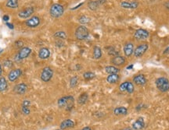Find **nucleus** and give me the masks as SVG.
<instances>
[{
    "label": "nucleus",
    "mask_w": 169,
    "mask_h": 130,
    "mask_svg": "<svg viewBox=\"0 0 169 130\" xmlns=\"http://www.w3.org/2000/svg\"><path fill=\"white\" fill-rule=\"evenodd\" d=\"M75 126V123L73 120L71 119H66L63 120V122H61V124L60 125V129H66L69 128H73Z\"/></svg>",
    "instance_id": "obj_19"
},
{
    "label": "nucleus",
    "mask_w": 169,
    "mask_h": 130,
    "mask_svg": "<svg viewBox=\"0 0 169 130\" xmlns=\"http://www.w3.org/2000/svg\"><path fill=\"white\" fill-rule=\"evenodd\" d=\"M2 20H3L6 23H7L9 21V20H10V17H9L8 15H4L3 17H2Z\"/></svg>",
    "instance_id": "obj_37"
},
{
    "label": "nucleus",
    "mask_w": 169,
    "mask_h": 130,
    "mask_svg": "<svg viewBox=\"0 0 169 130\" xmlns=\"http://www.w3.org/2000/svg\"><path fill=\"white\" fill-rule=\"evenodd\" d=\"M111 63H112L114 65H116V66H120V65H124L125 63V57L121 56V55L114 56V58L111 59Z\"/></svg>",
    "instance_id": "obj_20"
},
{
    "label": "nucleus",
    "mask_w": 169,
    "mask_h": 130,
    "mask_svg": "<svg viewBox=\"0 0 169 130\" xmlns=\"http://www.w3.org/2000/svg\"><path fill=\"white\" fill-rule=\"evenodd\" d=\"M99 6H100V5L99 4V2H98L97 0H95V1H90V2L88 3V7L93 11L96 10V9L99 7Z\"/></svg>",
    "instance_id": "obj_28"
},
{
    "label": "nucleus",
    "mask_w": 169,
    "mask_h": 130,
    "mask_svg": "<svg viewBox=\"0 0 169 130\" xmlns=\"http://www.w3.org/2000/svg\"><path fill=\"white\" fill-rule=\"evenodd\" d=\"M41 23L40 18L37 16H33V17H30L29 19H28L26 20L25 24L27 27L31 28H34L38 27Z\"/></svg>",
    "instance_id": "obj_10"
},
{
    "label": "nucleus",
    "mask_w": 169,
    "mask_h": 130,
    "mask_svg": "<svg viewBox=\"0 0 169 130\" xmlns=\"http://www.w3.org/2000/svg\"><path fill=\"white\" fill-rule=\"evenodd\" d=\"M114 114L115 115H126L128 114V108L125 107H118L114 108Z\"/></svg>",
    "instance_id": "obj_21"
},
{
    "label": "nucleus",
    "mask_w": 169,
    "mask_h": 130,
    "mask_svg": "<svg viewBox=\"0 0 169 130\" xmlns=\"http://www.w3.org/2000/svg\"><path fill=\"white\" fill-rule=\"evenodd\" d=\"M163 54H164V55H168V54H169V46H168L167 48H165V50L163 52Z\"/></svg>",
    "instance_id": "obj_40"
},
{
    "label": "nucleus",
    "mask_w": 169,
    "mask_h": 130,
    "mask_svg": "<svg viewBox=\"0 0 169 130\" xmlns=\"http://www.w3.org/2000/svg\"><path fill=\"white\" fill-rule=\"evenodd\" d=\"M105 72L108 74H118L120 72V69L114 65H109L105 68Z\"/></svg>",
    "instance_id": "obj_23"
},
{
    "label": "nucleus",
    "mask_w": 169,
    "mask_h": 130,
    "mask_svg": "<svg viewBox=\"0 0 169 130\" xmlns=\"http://www.w3.org/2000/svg\"><path fill=\"white\" fill-rule=\"evenodd\" d=\"M18 0H7L6 6L8 8L10 9H17L18 8L19 3H18Z\"/></svg>",
    "instance_id": "obj_25"
},
{
    "label": "nucleus",
    "mask_w": 169,
    "mask_h": 130,
    "mask_svg": "<svg viewBox=\"0 0 169 130\" xmlns=\"http://www.w3.org/2000/svg\"><path fill=\"white\" fill-rule=\"evenodd\" d=\"M157 88L161 92L165 93L169 90V80L166 77H159L155 81Z\"/></svg>",
    "instance_id": "obj_2"
},
{
    "label": "nucleus",
    "mask_w": 169,
    "mask_h": 130,
    "mask_svg": "<svg viewBox=\"0 0 169 130\" xmlns=\"http://www.w3.org/2000/svg\"><path fill=\"white\" fill-rule=\"evenodd\" d=\"M144 128H145V120L142 117H140L135 120L132 126V129L133 130H142Z\"/></svg>",
    "instance_id": "obj_13"
},
{
    "label": "nucleus",
    "mask_w": 169,
    "mask_h": 130,
    "mask_svg": "<svg viewBox=\"0 0 169 130\" xmlns=\"http://www.w3.org/2000/svg\"><path fill=\"white\" fill-rule=\"evenodd\" d=\"M108 54L110 55H115V56H117V55H118V52L115 50V48H113V47H110L109 48V50H108Z\"/></svg>",
    "instance_id": "obj_33"
},
{
    "label": "nucleus",
    "mask_w": 169,
    "mask_h": 130,
    "mask_svg": "<svg viewBox=\"0 0 169 130\" xmlns=\"http://www.w3.org/2000/svg\"><path fill=\"white\" fill-rule=\"evenodd\" d=\"M3 52V50H0V54H1V52Z\"/></svg>",
    "instance_id": "obj_48"
},
{
    "label": "nucleus",
    "mask_w": 169,
    "mask_h": 130,
    "mask_svg": "<svg viewBox=\"0 0 169 130\" xmlns=\"http://www.w3.org/2000/svg\"><path fill=\"white\" fill-rule=\"evenodd\" d=\"M123 51H124V54H125V56H131L134 52V44L132 42H128L127 44H125Z\"/></svg>",
    "instance_id": "obj_16"
},
{
    "label": "nucleus",
    "mask_w": 169,
    "mask_h": 130,
    "mask_svg": "<svg viewBox=\"0 0 169 130\" xmlns=\"http://www.w3.org/2000/svg\"><path fill=\"white\" fill-rule=\"evenodd\" d=\"M148 48H149V46H148L147 44H139L136 48H135V49L134 50V55H135V57H136V58H140V57L143 56V55L145 54V53L146 52V51L148 50Z\"/></svg>",
    "instance_id": "obj_8"
},
{
    "label": "nucleus",
    "mask_w": 169,
    "mask_h": 130,
    "mask_svg": "<svg viewBox=\"0 0 169 130\" xmlns=\"http://www.w3.org/2000/svg\"><path fill=\"white\" fill-rule=\"evenodd\" d=\"M88 99H89V95L87 94L86 93H83V94H82L79 96V97H78V103L79 105H83L87 102Z\"/></svg>",
    "instance_id": "obj_26"
},
{
    "label": "nucleus",
    "mask_w": 169,
    "mask_h": 130,
    "mask_svg": "<svg viewBox=\"0 0 169 130\" xmlns=\"http://www.w3.org/2000/svg\"><path fill=\"white\" fill-rule=\"evenodd\" d=\"M31 53H32V49L29 47H22L15 56V61L21 62L24 59H27L31 55Z\"/></svg>",
    "instance_id": "obj_5"
},
{
    "label": "nucleus",
    "mask_w": 169,
    "mask_h": 130,
    "mask_svg": "<svg viewBox=\"0 0 169 130\" xmlns=\"http://www.w3.org/2000/svg\"><path fill=\"white\" fill-rule=\"evenodd\" d=\"M50 51L47 48H41L38 51V57L41 59H47L50 57Z\"/></svg>",
    "instance_id": "obj_17"
},
{
    "label": "nucleus",
    "mask_w": 169,
    "mask_h": 130,
    "mask_svg": "<svg viewBox=\"0 0 169 130\" xmlns=\"http://www.w3.org/2000/svg\"><path fill=\"white\" fill-rule=\"evenodd\" d=\"M83 77L84 78V80H93V78L96 77V74L91 71L85 72L83 74Z\"/></svg>",
    "instance_id": "obj_29"
},
{
    "label": "nucleus",
    "mask_w": 169,
    "mask_h": 130,
    "mask_svg": "<svg viewBox=\"0 0 169 130\" xmlns=\"http://www.w3.org/2000/svg\"><path fill=\"white\" fill-rule=\"evenodd\" d=\"M132 68H133V65H130V66H129V67H127V69H132Z\"/></svg>",
    "instance_id": "obj_47"
},
{
    "label": "nucleus",
    "mask_w": 169,
    "mask_h": 130,
    "mask_svg": "<svg viewBox=\"0 0 169 130\" xmlns=\"http://www.w3.org/2000/svg\"><path fill=\"white\" fill-rule=\"evenodd\" d=\"M30 105H31V101H28V100L24 101L23 104H22V106H24V107H29Z\"/></svg>",
    "instance_id": "obj_36"
},
{
    "label": "nucleus",
    "mask_w": 169,
    "mask_h": 130,
    "mask_svg": "<svg viewBox=\"0 0 169 130\" xmlns=\"http://www.w3.org/2000/svg\"><path fill=\"white\" fill-rule=\"evenodd\" d=\"M57 130H62V129H57Z\"/></svg>",
    "instance_id": "obj_49"
},
{
    "label": "nucleus",
    "mask_w": 169,
    "mask_h": 130,
    "mask_svg": "<svg viewBox=\"0 0 169 130\" xmlns=\"http://www.w3.org/2000/svg\"><path fill=\"white\" fill-rule=\"evenodd\" d=\"M82 130H92V129L90 128V127H88V126H86V127H84V128H83Z\"/></svg>",
    "instance_id": "obj_44"
},
{
    "label": "nucleus",
    "mask_w": 169,
    "mask_h": 130,
    "mask_svg": "<svg viewBox=\"0 0 169 130\" xmlns=\"http://www.w3.org/2000/svg\"><path fill=\"white\" fill-rule=\"evenodd\" d=\"M22 112L24 115H28L30 114V112H31V110L29 109V107H24V106H22Z\"/></svg>",
    "instance_id": "obj_35"
},
{
    "label": "nucleus",
    "mask_w": 169,
    "mask_h": 130,
    "mask_svg": "<svg viewBox=\"0 0 169 130\" xmlns=\"http://www.w3.org/2000/svg\"><path fill=\"white\" fill-rule=\"evenodd\" d=\"M8 87V83L5 77H0V92H3Z\"/></svg>",
    "instance_id": "obj_27"
},
{
    "label": "nucleus",
    "mask_w": 169,
    "mask_h": 130,
    "mask_svg": "<svg viewBox=\"0 0 169 130\" xmlns=\"http://www.w3.org/2000/svg\"><path fill=\"white\" fill-rule=\"evenodd\" d=\"M133 83L138 86H144L146 84V78L143 74H138L133 77Z\"/></svg>",
    "instance_id": "obj_14"
},
{
    "label": "nucleus",
    "mask_w": 169,
    "mask_h": 130,
    "mask_svg": "<svg viewBox=\"0 0 169 130\" xmlns=\"http://www.w3.org/2000/svg\"><path fill=\"white\" fill-rule=\"evenodd\" d=\"M89 30L84 25H81L79 27H78V28L75 31V37L79 41L85 40L89 37Z\"/></svg>",
    "instance_id": "obj_4"
},
{
    "label": "nucleus",
    "mask_w": 169,
    "mask_h": 130,
    "mask_svg": "<svg viewBox=\"0 0 169 130\" xmlns=\"http://www.w3.org/2000/svg\"><path fill=\"white\" fill-rule=\"evenodd\" d=\"M6 24H7V26L10 29H11V30H13L14 29V26L12 24V23H9V22H7V23H6Z\"/></svg>",
    "instance_id": "obj_39"
},
{
    "label": "nucleus",
    "mask_w": 169,
    "mask_h": 130,
    "mask_svg": "<svg viewBox=\"0 0 169 130\" xmlns=\"http://www.w3.org/2000/svg\"><path fill=\"white\" fill-rule=\"evenodd\" d=\"M22 75V70L21 69H16L11 70L8 74V80L10 82H14Z\"/></svg>",
    "instance_id": "obj_12"
},
{
    "label": "nucleus",
    "mask_w": 169,
    "mask_h": 130,
    "mask_svg": "<svg viewBox=\"0 0 169 130\" xmlns=\"http://www.w3.org/2000/svg\"><path fill=\"white\" fill-rule=\"evenodd\" d=\"M119 80H120V76L118 74H109V76L107 77V81L111 84H116L118 82Z\"/></svg>",
    "instance_id": "obj_22"
},
{
    "label": "nucleus",
    "mask_w": 169,
    "mask_h": 130,
    "mask_svg": "<svg viewBox=\"0 0 169 130\" xmlns=\"http://www.w3.org/2000/svg\"><path fill=\"white\" fill-rule=\"evenodd\" d=\"M27 90H28V86H27V84H24V83L17 84L13 88V91L17 94H24L27 92Z\"/></svg>",
    "instance_id": "obj_15"
},
{
    "label": "nucleus",
    "mask_w": 169,
    "mask_h": 130,
    "mask_svg": "<svg viewBox=\"0 0 169 130\" xmlns=\"http://www.w3.org/2000/svg\"><path fill=\"white\" fill-rule=\"evenodd\" d=\"M144 107H145V106H144L143 104H140V105H138L137 107H136V110H137V111H140V110L143 109Z\"/></svg>",
    "instance_id": "obj_38"
},
{
    "label": "nucleus",
    "mask_w": 169,
    "mask_h": 130,
    "mask_svg": "<svg viewBox=\"0 0 169 130\" xmlns=\"http://www.w3.org/2000/svg\"><path fill=\"white\" fill-rule=\"evenodd\" d=\"M79 23L82 24V25H84V24H87L90 22V18H89L86 16H82V17L78 19Z\"/></svg>",
    "instance_id": "obj_31"
},
{
    "label": "nucleus",
    "mask_w": 169,
    "mask_h": 130,
    "mask_svg": "<svg viewBox=\"0 0 169 130\" xmlns=\"http://www.w3.org/2000/svg\"><path fill=\"white\" fill-rule=\"evenodd\" d=\"M54 38H59V39H62V40H64L67 38V34H66L64 31H57L54 34Z\"/></svg>",
    "instance_id": "obj_30"
},
{
    "label": "nucleus",
    "mask_w": 169,
    "mask_h": 130,
    "mask_svg": "<svg viewBox=\"0 0 169 130\" xmlns=\"http://www.w3.org/2000/svg\"><path fill=\"white\" fill-rule=\"evenodd\" d=\"M13 65V62H12V61L9 60V59H7V60L4 61V62H3V66L6 68H11Z\"/></svg>",
    "instance_id": "obj_34"
},
{
    "label": "nucleus",
    "mask_w": 169,
    "mask_h": 130,
    "mask_svg": "<svg viewBox=\"0 0 169 130\" xmlns=\"http://www.w3.org/2000/svg\"><path fill=\"white\" fill-rule=\"evenodd\" d=\"M34 12L35 9L33 7H28L23 10L20 11L18 17L21 19H29L30 17H32V15L34 13Z\"/></svg>",
    "instance_id": "obj_11"
},
{
    "label": "nucleus",
    "mask_w": 169,
    "mask_h": 130,
    "mask_svg": "<svg viewBox=\"0 0 169 130\" xmlns=\"http://www.w3.org/2000/svg\"><path fill=\"white\" fill-rule=\"evenodd\" d=\"M82 5H83V3H81V4H79V5H78L77 7H74V8H72L71 9L72 10H74V9H77V8H78V7H80Z\"/></svg>",
    "instance_id": "obj_43"
},
{
    "label": "nucleus",
    "mask_w": 169,
    "mask_h": 130,
    "mask_svg": "<svg viewBox=\"0 0 169 130\" xmlns=\"http://www.w3.org/2000/svg\"><path fill=\"white\" fill-rule=\"evenodd\" d=\"M2 73V65H1V64H0V76H1Z\"/></svg>",
    "instance_id": "obj_45"
},
{
    "label": "nucleus",
    "mask_w": 169,
    "mask_h": 130,
    "mask_svg": "<svg viewBox=\"0 0 169 130\" xmlns=\"http://www.w3.org/2000/svg\"><path fill=\"white\" fill-rule=\"evenodd\" d=\"M165 8H166V9H168V10H169V1H168V2H165Z\"/></svg>",
    "instance_id": "obj_42"
},
{
    "label": "nucleus",
    "mask_w": 169,
    "mask_h": 130,
    "mask_svg": "<svg viewBox=\"0 0 169 130\" xmlns=\"http://www.w3.org/2000/svg\"><path fill=\"white\" fill-rule=\"evenodd\" d=\"M119 90L121 92H127L128 94H132L135 90L134 84L130 81H126L121 84L119 86Z\"/></svg>",
    "instance_id": "obj_7"
},
{
    "label": "nucleus",
    "mask_w": 169,
    "mask_h": 130,
    "mask_svg": "<svg viewBox=\"0 0 169 130\" xmlns=\"http://www.w3.org/2000/svg\"><path fill=\"white\" fill-rule=\"evenodd\" d=\"M121 7L124 9H135L139 7V2L136 1L132 2H122L121 3Z\"/></svg>",
    "instance_id": "obj_18"
},
{
    "label": "nucleus",
    "mask_w": 169,
    "mask_h": 130,
    "mask_svg": "<svg viewBox=\"0 0 169 130\" xmlns=\"http://www.w3.org/2000/svg\"><path fill=\"white\" fill-rule=\"evenodd\" d=\"M121 130H132V129L129 128V127H127V128L122 129H121Z\"/></svg>",
    "instance_id": "obj_46"
},
{
    "label": "nucleus",
    "mask_w": 169,
    "mask_h": 130,
    "mask_svg": "<svg viewBox=\"0 0 169 130\" xmlns=\"http://www.w3.org/2000/svg\"><path fill=\"white\" fill-rule=\"evenodd\" d=\"M64 13V8L62 5L59 3H54L51 6L50 9H49V13L50 16L53 18H59L62 17Z\"/></svg>",
    "instance_id": "obj_3"
},
{
    "label": "nucleus",
    "mask_w": 169,
    "mask_h": 130,
    "mask_svg": "<svg viewBox=\"0 0 169 130\" xmlns=\"http://www.w3.org/2000/svg\"><path fill=\"white\" fill-rule=\"evenodd\" d=\"M78 77L77 76H74L73 77L71 78L70 80V86L72 87V88H74L75 86H77V84H78Z\"/></svg>",
    "instance_id": "obj_32"
},
{
    "label": "nucleus",
    "mask_w": 169,
    "mask_h": 130,
    "mask_svg": "<svg viewBox=\"0 0 169 130\" xmlns=\"http://www.w3.org/2000/svg\"><path fill=\"white\" fill-rule=\"evenodd\" d=\"M60 108H65L67 111H71L74 106V98L73 96L62 97L57 101Z\"/></svg>",
    "instance_id": "obj_1"
},
{
    "label": "nucleus",
    "mask_w": 169,
    "mask_h": 130,
    "mask_svg": "<svg viewBox=\"0 0 169 130\" xmlns=\"http://www.w3.org/2000/svg\"><path fill=\"white\" fill-rule=\"evenodd\" d=\"M149 36H150V33L146 30L142 29V28L136 30L134 33V38L136 40H146L149 38Z\"/></svg>",
    "instance_id": "obj_9"
},
{
    "label": "nucleus",
    "mask_w": 169,
    "mask_h": 130,
    "mask_svg": "<svg viewBox=\"0 0 169 130\" xmlns=\"http://www.w3.org/2000/svg\"><path fill=\"white\" fill-rule=\"evenodd\" d=\"M53 76V70L50 67L47 66L42 69L41 73L40 78L43 82H49L50 81Z\"/></svg>",
    "instance_id": "obj_6"
},
{
    "label": "nucleus",
    "mask_w": 169,
    "mask_h": 130,
    "mask_svg": "<svg viewBox=\"0 0 169 130\" xmlns=\"http://www.w3.org/2000/svg\"><path fill=\"white\" fill-rule=\"evenodd\" d=\"M98 2H99V4L101 6V5L104 4L106 2H107V0H97Z\"/></svg>",
    "instance_id": "obj_41"
},
{
    "label": "nucleus",
    "mask_w": 169,
    "mask_h": 130,
    "mask_svg": "<svg viewBox=\"0 0 169 130\" xmlns=\"http://www.w3.org/2000/svg\"><path fill=\"white\" fill-rule=\"evenodd\" d=\"M103 52H102L101 48L99 46H94L93 48V58L95 59H99L102 57Z\"/></svg>",
    "instance_id": "obj_24"
}]
</instances>
